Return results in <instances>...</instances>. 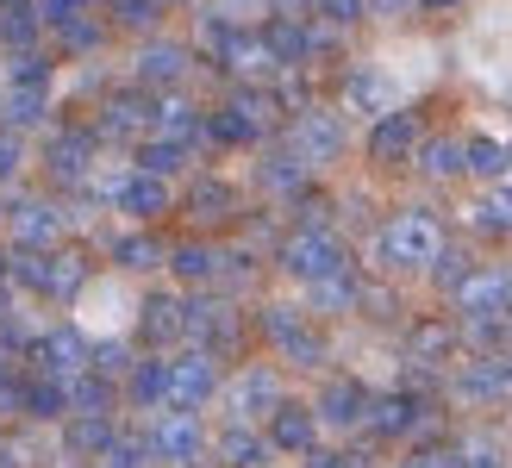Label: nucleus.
Wrapping results in <instances>:
<instances>
[{
  "mask_svg": "<svg viewBox=\"0 0 512 468\" xmlns=\"http://www.w3.org/2000/svg\"><path fill=\"white\" fill-rule=\"evenodd\" d=\"M44 356H50V362H57V369H63L69 356H82V344H75L69 331H57V337H50V344H44Z\"/></svg>",
  "mask_w": 512,
  "mask_h": 468,
  "instance_id": "2",
  "label": "nucleus"
},
{
  "mask_svg": "<svg viewBox=\"0 0 512 468\" xmlns=\"http://www.w3.org/2000/svg\"><path fill=\"white\" fill-rule=\"evenodd\" d=\"M0 362H7V356H0Z\"/></svg>",
  "mask_w": 512,
  "mask_h": 468,
  "instance_id": "7",
  "label": "nucleus"
},
{
  "mask_svg": "<svg viewBox=\"0 0 512 468\" xmlns=\"http://www.w3.org/2000/svg\"><path fill=\"white\" fill-rule=\"evenodd\" d=\"M32 406H38V419H50L57 412V387H32Z\"/></svg>",
  "mask_w": 512,
  "mask_h": 468,
  "instance_id": "4",
  "label": "nucleus"
},
{
  "mask_svg": "<svg viewBox=\"0 0 512 468\" xmlns=\"http://www.w3.org/2000/svg\"><path fill=\"white\" fill-rule=\"evenodd\" d=\"M13 169H19V144L0 138V175H13Z\"/></svg>",
  "mask_w": 512,
  "mask_h": 468,
  "instance_id": "6",
  "label": "nucleus"
},
{
  "mask_svg": "<svg viewBox=\"0 0 512 468\" xmlns=\"http://www.w3.org/2000/svg\"><path fill=\"white\" fill-rule=\"evenodd\" d=\"M13 238H50V213L44 206H13Z\"/></svg>",
  "mask_w": 512,
  "mask_h": 468,
  "instance_id": "1",
  "label": "nucleus"
},
{
  "mask_svg": "<svg viewBox=\"0 0 512 468\" xmlns=\"http://www.w3.org/2000/svg\"><path fill=\"white\" fill-rule=\"evenodd\" d=\"M38 75H44L38 57H19V63H13V82H38Z\"/></svg>",
  "mask_w": 512,
  "mask_h": 468,
  "instance_id": "5",
  "label": "nucleus"
},
{
  "mask_svg": "<svg viewBox=\"0 0 512 468\" xmlns=\"http://www.w3.org/2000/svg\"><path fill=\"white\" fill-rule=\"evenodd\" d=\"M32 119H38V100L13 94V100H7V125H32Z\"/></svg>",
  "mask_w": 512,
  "mask_h": 468,
  "instance_id": "3",
  "label": "nucleus"
}]
</instances>
